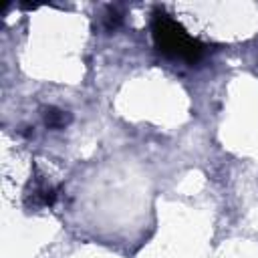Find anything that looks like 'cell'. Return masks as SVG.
<instances>
[{"label":"cell","mask_w":258,"mask_h":258,"mask_svg":"<svg viewBox=\"0 0 258 258\" xmlns=\"http://www.w3.org/2000/svg\"><path fill=\"white\" fill-rule=\"evenodd\" d=\"M44 123L48 125V127H62L64 123H67V115H64V111H60V109H54V107H50V109H46V113H44Z\"/></svg>","instance_id":"obj_2"},{"label":"cell","mask_w":258,"mask_h":258,"mask_svg":"<svg viewBox=\"0 0 258 258\" xmlns=\"http://www.w3.org/2000/svg\"><path fill=\"white\" fill-rule=\"evenodd\" d=\"M119 20H121L119 12H117L115 8H109V10H107V28H115Z\"/></svg>","instance_id":"obj_3"},{"label":"cell","mask_w":258,"mask_h":258,"mask_svg":"<svg viewBox=\"0 0 258 258\" xmlns=\"http://www.w3.org/2000/svg\"><path fill=\"white\" fill-rule=\"evenodd\" d=\"M151 34H153V42H155L157 50H161L163 54L173 56V58L198 62L206 50V46L200 40L189 36L177 20H173L167 12H163L159 8L153 12Z\"/></svg>","instance_id":"obj_1"}]
</instances>
